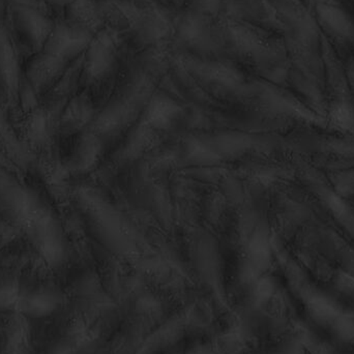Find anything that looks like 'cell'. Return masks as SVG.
<instances>
[{
    "mask_svg": "<svg viewBox=\"0 0 354 354\" xmlns=\"http://www.w3.org/2000/svg\"><path fill=\"white\" fill-rule=\"evenodd\" d=\"M19 307L21 311L27 315L43 317L53 309V297L47 291H37L27 297H23L19 304Z\"/></svg>",
    "mask_w": 354,
    "mask_h": 354,
    "instance_id": "6da1fadb",
    "label": "cell"
},
{
    "mask_svg": "<svg viewBox=\"0 0 354 354\" xmlns=\"http://www.w3.org/2000/svg\"><path fill=\"white\" fill-rule=\"evenodd\" d=\"M20 304L18 288L10 283L0 284V309H10Z\"/></svg>",
    "mask_w": 354,
    "mask_h": 354,
    "instance_id": "7a4b0ae2",
    "label": "cell"
}]
</instances>
